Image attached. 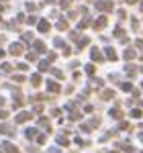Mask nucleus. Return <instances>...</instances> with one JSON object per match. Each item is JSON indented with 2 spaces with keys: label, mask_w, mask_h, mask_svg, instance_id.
I'll use <instances>...</instances> for the list:
<instances>
[{
  "label": "nucleus",
  "mask_w": 143,
  "mask_h": 153,
  "mask_svg": "<svg viewBox=\"0 0 143 153\" xmlns=\"http://www.w3.org/2000/svg\"><path fill=\"white\" fill-rule=\"evenodd\" d=\"M96 8L100 12H110V10H115V4L110 0H98L96 2Z\"/></svg>",
  "instance_id": "obj_1"
},
{
  "label": "nucleus",
  "mask_w": 143,
  "mask_h": 153,
  "mask_svg": "<svg viewBox=\"0 0 143 153\" xmlns=\"http://www.w3.org/2000/svg\"><path fill=\"white\" fill-rule=\"evenodd\" d=\"M90 57H92V61H104V57H102V53H100V49L98 47H92V51H90Z\"/></svg>",
  "instance_id": "obj_2"
},
{
  "label": "nucleus",
  "mask_w": 143,
  "mask_h": 153,
  "mask_svg": "<svg viewBox=\"0 0 143 153\" xmlns=\"http://www.w3.org/2000/svg\"><path fill=\"white\" fill-rule=\"evenodd\" d=\"M107 16H98V19H96L94 21V25H92V27H94L96 31H100V29H104V27H107Z\"/></svg>",
  "instance_id": "obj_3"
},
{
  "label": "nucleus",
  "mask_w": 143,
  "mask_h": 153,
  "mask_svg": "<svg viewBox=\"0 0 143 153\" xmlns=\"http://www.w3.org/2000/svg\"><path fill=\"white\" fill-rule=\"evenodd\" d=\"M104 53H107V59H110V61H117V51L112 47H107L104 49Z\"/></svg>",
  "instance_id": "obj_4"
},
{
  "label": "nucleus",
  "mask_w": 143,
  "mask_h": 153,
  "mask_svg": "<svg viewBox=\"0 0 143 153\" xmlns=\"http://www.w3.org/2000/svg\"><path fill=\"white\" fill-rule=\"evenodd\" d=\"M10 53H12V55L23 53V45H21V43H12V45H10Z\"/></svg>",
  "instance_id": "obj_5"
},
{
  "label": "nucleus",
  "mask_w": 143,
  "mask_h": 153,
  "mask_svg": "<svg viewBox=\"0 0 143 153\" xmlns=\"http://www.w3.org/2000/svg\"><path fill=\"white\" fill-rule=\"evenodd\" d=\"M135 55H137V53H135V49H125V59H127V61H131V59H135Z\"/></svg>",
  "instance_id": "obj_6"
},
{
  "label": "nucleus",
  "mask_w": 143,
  "mask_h": 153,
  "mask_svg": "<svg viewBox=\"0 0 143 153\" xmlns=\"http://www.w3.org/2000/svg\"><path fill=\"white\" fill-rule=\"evenodd\" d=\"M39 31H41V33H47L49 31V23L47 21H39Z\"/></svg>",
  "instance_id": "obj_7"
},
{
  "label": "nucleus",
  "mask_w": 143,
  "mask_h": 153,
  "mask_svg": "<svg viewBox=\"0 0 143 153\" xmlns=\"http://www.w3.org/2000/svg\"><path fill=\"white\" fill-rule=\"evenodd\" d=\"M29 118H31L29 112H21V114L16 117V123H25V120H29Z\"/></svg>",
  "instance_id": "obj_8"
},
{
  "label": "nucleus",
  "mask_w": 143,
  "mask_h": 153,
  "mask_svg": "<svg viewBox=\"0 0 143 153\" xmlns=\"http://www.w3.org/2000/svg\"><path fill=\"white\" fill-rule=\"evenodd\" d=\"M121 90H123V92H133V84L123 82V84H121Z\"/></svg>",
  "instance_id": "obj_9"
},
{
  "label": "nucleus",
  "mask_w": 143,
  "mask_h": 153,
  "mask_svg": "<svg viewBox=\"0 0 143 153\" xmlns=\"http://www.w3.org/2000/svg\"><path fill=\"white\" fill-rule=\"evenodd\" d=\"M112 96H115V90H104L102 92V100H110Z\"/></svg>",
  "instance_id": "obj_10"
},
{
  "label": "nucleus",
  "mask_w": 143,
  "mask_h": 153,
  "mask_svg": "<svg viewBox=\"0 0 143 153\" xmlns=\"http://www.w3.org/2000/svg\"><path fill=\"white\" fill-rule=\"evenodd\" d=\"M88 43H90V39H88V37H82V39H78V47H80V49L86 47Z\"/></svg>",
  "instance_id": "obj_11"
},
{
  "label": "nucleus",
  "mask_w": 143,
  "mask_h": 153,
  "mask_svg": "<svg viewBox=\"0 0 143 153\" xmlns=\"http://www.w3.org/2000/svg\"><path fill=\"white\" fill-rule=\"evenodd\" d=\"M47 88L51 90V92H60V86H57L55 82H47Z\"/></svg>",
  "instance_id": "obj_12"
},
{
  "label": "nucleus",
  "mask_w": 143,
  "mask_h": 153,
  "mask_svg": "<svg viewBox=\"0 0 143 153\" xmlns=\"http://www.w3.org/2000/svg\"><path fill=\"white\" fill-rule=\"evenodd\" d=\"M110 117H112V118H121V117H123V112H121L119 108H112V110H110Z\"/></svg>",
  "instance_id": "obj_13"
},
{
  "label": "nucleus",
  "mask_w": 143,
  "mask_h": 153,
  "mask_svg": "<svg viewBox=\"0 0 143 153\" xmlns=\"http://www.w3.org/2000/svg\"><path fill=\"white\" fill-rule=\"evenodd\" d=\"M141 114H143V112L139 110V108H133V110H131V117L133 118H141Z\"/></svg>",
  "instance_id": "obj_14"
},
{
  "label": "nucleus",
  "mask_w": 143,
  "mask_h": 153,
  "mask_svg": "<svg viewBox=\"0 0 143 153\" xmlns=\"http://www.w3.org/2000/svg\"><path fill=\"white\" fill-rule=\"evenodd\" d=\"M57 29H60V31H63V29H68V21H63V19H61L60 23H57Z\"/></svg>",
  "instance_id": "obj_15"
},
{
  "label": "nucleus",
  "mask_w": 143,
  "mask_h": 153,
  "mask_svg": "<svg viewBox=\"0 0 143 153\" xmlns=\"http://www.w3.org/2000/svg\"><path fill=\"white\" fill-rule=\"evenodd\" d=\"M125 71H127V74H129V76L133 78V76H135V71H137V70H135L133 65H127V68H125Z\"/></svg>",
  "instance_id": "obj_16"
},
{
  "label": "nucleus",
  "mask_w": 143,
  "mask_h": 153,
  "mask_svg": "<svg viewBox=\"0 0 143 153\" xmlns=\"http://www.w3.org/2000/svg\"><path fill=\"white\" fill-rule=\"evenodd\" d=\"M31 82H33V86H39V84H41V78H39V76H33V78H31Z\"/></svg>",
  "instance_id": "obj_17"
},
{
  "label": "nucleus",
  "mask_w": 143,
  "mask_h": 153,
  "mask_svg": "<svg viewBox=\"0 0 143 153\" xmlns=\"http://www.w3.org/2000/svg\"><path fill=\"white\" fill-rule=\"evenodd\" d=\"M47 68H49V61H41V63H39V70L41 71H45Z\"/></svg>",
  "instance_id": "obj_18"
},
{
  "label": "nucleus",
  "mask_w": 143,
  "mask_h": 153,
  "mask_svg": "<svg viewBox=\"0 0 143 153\" xmlns=\"http://www.w3.org/2000/svg\"><path fill=\"white\" fill-rule=\"evenodd\" d=\"M35 135H37V131H35V129H29V131H27V137H29V139H33Z\"/></svg>",
  "instance_id": "obj_19"
},
{
  "label": "nucleus",
  "mask_w": 143,
  "mask_h": 153,
  "mask_svg": "<svg viewBox=\"0 0 143 153\" xmlns=\"http://www.w3.org/2000/svg\"><path fill=\"white\" fill-rule=\"evenodd\" d=\"M35 47H37V51H45V45H43L41 41H37V43H35Z\"/></svg>",
  "instance_id": "obj_20"
},
{
  "label": "nucleus",
  "mask_w": 143,
  "mask_h": 153,
  "mask_svg": "<svg viewBox=\"0 0 143 153\" xmlns=\"http://www.w3.org/2000/svg\"><path fill=\"white\" fill-rule=\"evenodd\" d=\"M86 74L92 76V74H94V65H86Z\"/></svg>",
  "instance_id": "obj_21"
},
{
  "label": "nucleus",
  "mask_w": 143,
  "mask_h": 153,
  "mask_svg": "<svg viewBox=\"0 0 143 153\" xmlns=\"http://www.w3.org/2000/svg\"><path fill=\"white\" fill-rule=\"evenodd\" d=\"M57 141H60V145H68V137H63V135H61Z\"/></svg>",
  "instance_id": "obj_22"
},
{
  "label": "nucleus",
  "mask_w": 143,
  "mask_h": 153,
  "mask_svg": "<svg viewBox=\"0 0 143 153\" xmlns=\"http://www.w3.org/2000/svg\"><path fill=\"white\" fill-rule=\"evenodd\" d=\"M2 71L8 74V71H10V65H8V63H2Z\"/></svg>",
  "instance_id": "obj_23"
},
{
  "label": "nucleus",
  "mask_w": 143,
  "mask_h": 153,
  "mask_svg": "<svg viewBox=\"0 0 143 153\" xmlns=\"http://www.w3.org/2000/svg\"><path fill=\"white\" fill-rule=\"evenodd\" d=\"M70 2H72V0H61V8H68V6H70Z\"/></svg>",
  "instance_id": "obj_24"
},
{
  "label": "nucleus",
  "mask_w": 143,
  "mask_h": 153,
  "mask_svg": "<svg viewBox=\"0 0 143 153\" xmlns=\"http://www.w3.org/2000/svg\"><path fill=\"white\" fill-rule=\"evenodd\" d=\"M119 129H123V131H125V129H129V123H125V120H123V123L119 125Z\"/></svg>",
  "instance_id": "obj_25"
},
{
  "label": "nucleus",
  "mask_w": 143,
  "mask_h": 153,
  "mask_svg": "<svg viewBox=\"0 0 143 153\" xmlns=\"http://www.w3.org/2000/svg\"><path fill=\"white\" fill-rule=\"evenodd\" d=\"M27 59H29V61H35L37 55H35V53H29V55H27Z\"/></svg>",
  "instance_id": "obj_26"
},
{
  "label": "nucleus",
  "mask_w": 143,
  "mask_h": 153,
  "mask_svg": "<svg viewBox=\"0 0 143 153\" xmlns=\"http://www.w3.org/2000/svg\"><path fill=\"white\" fill-rule=\"evenodd\" d=\"M117 14H119V19H125V16H127V12H125V10H119Z\"/></svg>",
  "instance_id": "obj_27"
},
{
  "label": "nucleus",
  "mask_w": 143,
  "mask_h": 153,
  "mask_svg": "<svg viewBox=\"0 0 143 153\" xmlns=\"http://www.w3.org/2000/svg\"><path fill=\"white\" fill-rule=\"evenodd\" d=\"M137 47H139V49H143V41H141V39L137 41Z\"/></svg>",
  "instance_id": "obj_28"
},
{
  "label": "nucleus",
  "mask_w": 143,
  "mask_h": 153,
  "mask_svg": "<svg viewBox=\"0 0 143 153\" xmlns=\"http://www.w3.org/2000/svg\"><path fill=\"white\" fill-rule=\"evenodd\" d=\"M125 2H127V4H135L137 0H125Z\"/></svg>",
  "instance_id": "obj_29"
},
{
  "label": "nucleus",
  "mask_w": 143,
  "mask_h": 153,
  "mask_svg": "<svg viewBox=\"0 0 143 153\" xmlns=\"http://www.w3.org/2000/svg\"><path fill=\"white\" fill-rule=\"evenodd\" d=\"M139 139H141V143H143V133H141V135H139Z\"/></svg>",
  "instance_id": "obj_30"
},
{
  "label": "nucleus",
  "mask_w": 143,
  "mask_h": 153,
  "mask_svg": "<svg viewBox=\"0 0 143 153\" xmlns=\"http://www.w3.org/2000/svg\"><path fill=\"white\" fill-rule=\"evenodd\" d=\"M0 57H4V51H0Z\"/></svg>",
  "instance_id": "obj_31"
},
{
  "label": "nucleus",
  "mask_w": 143,
  "mask_h": 153,
  "mask_svg": "<svg viewBox=\"0 0 143 153\" xmlns=\"http://www.w3.org/2000/svg\"><path fill=\"white\" fill-rule=\"evenodd\" d=\"M141 10H143V0H141Z\"/></svg>",
  "instance_id": "obj_32"
},
{
  "label": "nucleus",
  "mask_w": 143,
  "mask_h": 153,
  "mask_svg": "<svg viewBox=\"0 0 143 153\" xmlns=\"http://www.w3.org/2000/svg\"><path fill=\"white\" fill-rule=\"evenodd\" d=\"M0 23H2V21H0Z\"/></svg>",
  "instance_id": "obj_33"
}]
</instances>
